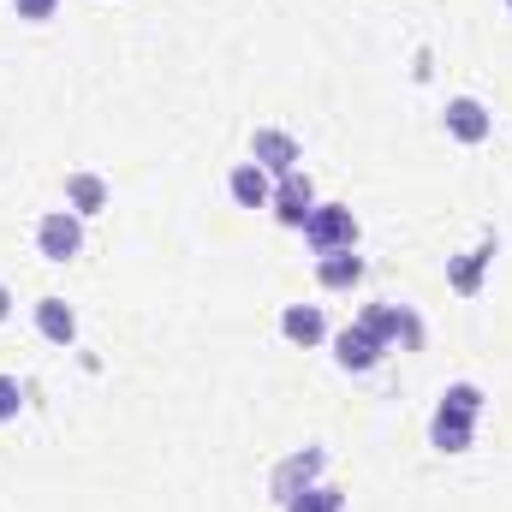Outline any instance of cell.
Instances as JSON below:
<instances>
[{
  "mask_svg": "<svg viewBox=\"0 0 512 512\" xmlns=\"http://www.w3.org/2000/svg\"><path fill=\"white\" fill-rule=\"evenodd\" d=\"M507 6H512V0H507Z\"/></svg>",
  "mask_w": 512,
  "mask_h": 512,
  "instance_id": "obj_21",
  "label": "cell"
},
{
  "mask_svg": "<svg viewBox=\"0 0 512 512\" xmlns=\"http://www.w3.org/2000/svg\"><path fill=\"white\" fill-rule=\"evenodd\" d=\"M36 328H42V340H54V346H72V340H78V316H72L66 298H36Z\"/></svg>",
  "mask_w": 512,
  "mask_h": 512,
  "instance_id": "obj_14",
  "label": "cell"
},
{
  "mask_svg": "<svg viewBox=\"0 0 512 512\" xmlns=\"http://www.w3.org/2000/svg\"><path fill=\"white\" fill-rule=\"evenodd\" d=\"M12 6H18V18L42 24V18H54V6H60V0H12Z\"/></svg>",
  "mask_w": 512,
  "mask_h": 512,
  "instance_id": "obj_19",
  "label": "cell"
},
{
  "mask_svg": "<svg viewBox=\"0 0 512 512\" xmlns=\"http://www.w3.org/2000/svg\"><path fill=\"white\" fill-rule=\"evenodd\" d=\"M322 471H328V453H322V447H298V453H286V459L274 465V477H268V495L286 507L292 495H304L310 483H322Z\"/></svg>",
  "mask_w": 512,
  "mask_h": 512,
  "instance_id": "obj_3",
  "label": "cell"
},
{
  "mask_svg": "<svg viewBox=\"0 0 512 512\" xmlns=\"http://www.w3.org/2000/svg\"><path fill=\"white\" fill-rule=\"evenodd\" d=\"M382 352H387V346L364 328V322H352V328H340V334H334V364H340V370H352V376L376 370V364H382Z\"/></svg>",
  "mask_w": 512,
  "mask_h": 512,
  "instance_id": "obj_8",
  "label": "cell"
},
{
  "mask_svg": "<svg viewBox=\"0 0 512 512\" xmlns=\"http://www.w3.org/2000/svg\"><path fill=\"white\" fill-rule=\"evenodd\" d=\"M316 280H322L328 292H352V286L364 280V256L358 251H322L316 256Z\"/></svg>",
  "mask_w": 512,
  "mask_h": 512,
  "instance_id": "obj_13",
  "label": "cell"
},
{
  "mask_svg": "<svg viewBox=\"0 0 512 512\" xmlns=\"http://www.w3.org/2000/svg\"><path fill=\"white\" fill-rule=\"evenodd\" d=\"M24 411V387H18V376H0V423H12Z\"/></svg>",
  "mask_w": 512,
  "mask_h": 512,
  "instance_id": "obj_18",
  "label": "cell"
},
{
  "mask_svg": "<svg viewBox=\"0 0 512 512\" xmlns=\"http://www.w3.org/2000/svg\"><path fill=\"white\" fill-rule=\"evenodd\" d=\"M286 512H346V495L334 489V483H310L304 495H292Z\"/></svg>",
  "mask_w": 512,
  "mask_h": 512,
  "instance_id": "obj_16",
  "label": "cell"
},
{
  "mask_svg": "<svg viewBox=\"0 0 512 512\" xmlns=\"http://www.w3.org/2000/svg\"><path fill=\"white\" fill-rule=\"evenodd\" d=\"M495 251H501V239H495V233H483V239H477V251H465V256H453V262H447V286H453L459 298H477V292H483V274H489V262H495Z\"/></svg>",
  "mask_w": 512,
  "mask_h": 512,
  "instance_id": "obj_7",
  "label": "cell"
},
{
  "mask_svg": "<svg viewBox=\"0 0 512 512\" xmlns=\"http://www.w3.org/2000/svg\"><path fill=\"white\" fill-rule=\"evenodd\" d=\"M471 435H477V417H471V411L435 405V417H429V441H435L441 453H465V447H471Z\"/></svg>",
  "mask_w": 512,
  "mask_h": 512,
  "instance_id": "obj_10",
  "label": "cell"
},
{
  "mask_svg": "<svg viewBox=\"0 0 512 512\" xmlns=\"http://www.w3.org/2000/svg\"><path fill=\"white\" fill-rule=\"evenodd\" d=\"M66 209L72 215H102L108 209V179L102 173H66Z\"/></svg>",
  "mask_w": 512,
  "mask_h": 512,
  "instance_id": "obj_12",
  "label": "cell"
},
{
  "mask_svg": "<svg viewBox=\"0 0 512 512\" xmlns=\"http://www.w3.org/2000/svg\"><path fill=\"white\" fill-rule=\"evenodd\" d=\"M6 316H12V292L0 286V322H6Z\"/></svg>",
  "mask_w": 512,
  "mask_h": 512,
  "instance_id": "obj_20",
  "label": "cell"
},
{
  "mask_svg": "<svg viewBox=\"0 0 512 512\" xmlns=\"http://www.w3.org/2000/svg\"><path fill=\"white\" fill-rule=\"evenodd\" d=\"M495 131V114L477 102V96H453L447 102V137H459V143H483Z\"/></svg>",
  "mask_w": 512,
  "mask_h": 512,
  "instance_id": "obj_9",
  "label": "cell"
},
{
  "mask_svg": "<svg viewBox=\"0 0 512 512\" xmlns=\"http://www.w3.org/2000/svg\"><path fill=\"white\" fill-rule=\"evenodd\" d=\"M441 405H453V411H471V417H483V405H489V399H483V387H477V382H453L447 393H441Z\"/></svg>",
  "mask_w": 512,
  "mask_h": 512,
  "instance_id": "obj_17",
  "label": "cell"
},
{
  "mask_svg": "<svg viewBox=\"0 0 512 512\" xmlns=\"http://www.w3.org/2000/svg\"><path fill=\"white\" fill-rule=\"evenodd\" d=\"M251 161L262 173H274V179H286V173H298V161H304V149H298V137L280 126H262L251 131Z\"/></svg>",
  "mask_w": 512,
  "mask_h": 512,
  "instance_id": "obj_5",
  "label": "cell"
},
{
  "mask_svg": "<svg viewBox=\"0 0 512 512\" xmlns=\"http://www.w3.org/2000/svg\"><path fill=\"white\" fill-rule=\"evenodd\" d=\"M304 239H310V251H358V215L346 209V203H316L310 209V221H304Z\"/></svg>",
  "mask_w": 512,
  "mask_h": 512,
  "instance_id": "obj_2",
  "label": "cell"
},
{
  "mask_svg": "<svg viewBox=\"0 0 512 512\" xmlns=\"http://www.w3.org/2000/svg\"><path fill=\"white\" fill-rule=\"evenodd\" d=\"M36 251L48 256V262H72V256L84 251V215H72V209H48L42 227H36Z\"/></svg>",
  "mask_w": 512,
  "mask_h": 512,
  "instance_id": "obj_4",
  "label": "cell"
},
{
  "mask_svg": "<svg viewBox=\"0 0 512 512\" xmlns=\"http://www.w3.org/2000/svg\"><path fill=\"white\" fill-rule=\"evenodd\" d=\"M280 334H286L292 346H316V340H328V322H322L316 304H286V310H280Z\"/></svg>",
  "mask_w": 512,
  "mask_h": 512,
  "instance_id": "obj_15",
  "label": "cell"
},
{
  "mask_svg": "<svg viewBox=\"0 0 512 512\" xmlns=\"http://www.w3.org/2000/svg\"><path fill=\"white\" fill-rule=\"evenodd\" d=\"M382 346H399V352H423V316L411 310V304H364V316H358Z\"/></svg>",
  "mask_w": 512,
  "mask_h": 512,
  "instance_id": "obj_1",
  "label": "cell"
},
{
  "mask_svg": "<svg viewBox=\"0 0 512 512\" xmlns=\"http://www.w3.org/2000/svg\"><path fill=\"white\" fill-rule=\"evenodd\" d=\"M268 209H274L280 227H298V233H304V221H310V209H316V185H310V173H286V179L274 185Z\"/></svg>",
  "mask_w": 512,
  "mask_h": 512,
  "instance_id": "obj_6",
  "label": "cell"
},
{
  "mask_svg": "<svg viewBox=\"0 0 512 512\" xmlns=\"http://www.w3.org/2000/svg\"><path fill=\"white\" fill-rule=\"evenodd\" d=\"M227 191H233V203H239V209H268V197H274V179H268L256 161H239V167L227 173Z\"/></svg>",
  "mask_w": 512,
  "mask_h": 512,
  "instance_id": "obj_11",
  "label": "cell"
}]
</instances>
